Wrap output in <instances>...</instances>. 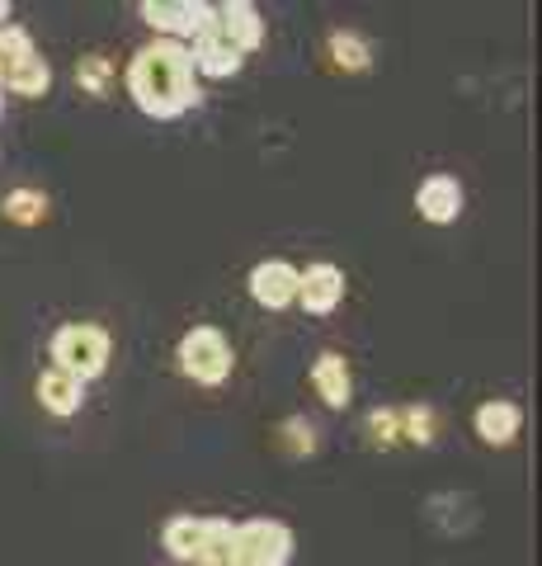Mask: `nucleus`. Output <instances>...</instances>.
Masks as SVG:
<instances>
[{"label":"nucleus","mask_w":542,"mask_h":566,"mask_svg":"<svg viewBox=\"0 0 542 566\" xmlns=\"http://www.w3.org/2000/svg\"><path fill=\"white\" fill-rule=\"evenodd\" d=\"M128 95L147 118H180L199 109V81L189 66V43L156 39L128 62Z\"/></svg>","instance_id":"nucleus-1"},{"label":"nucleus","mask_w":542,"mask_h":566,"mask_svg":"<svg viewBox=\"0 0 542 566\" xmlns=\"http://www.w3.org/2000/svg\"><path fill=\"white\" fill-rule=\"evenodd\" d=\"M109 331L95 326V322H72L52 335V368H62V374H72L76 382H91L99 378L104 368H109Z\"/></svg>","instance_id":"nucleus-2"},{"label":"nucleus","mask_w":542,"mask_h":566,"mask_svg":"<svg viewBox=\"0 0 542 566\" xmlns=\"http://www.w3.org/2000/svg\"><path fill=\"white\" fill-rule=\"evenodd\" d=\"M174 359H180V374L199 387H222L232 378L236 368V354H232V340L217 331V326H194L184 331L180 349H174Z\"/></svg>","instance_id":"nucleus-3"},{"label":"nucleus","mask_w":542,"mask_h":566,"mask_svg":"<svg viewBox=\"0 0 542 566\" xmlns=\"http://www.w3.org/2000/svg\"><path fill=\"white\" fill-rule=\"evenodd\" d=\"M137 10H142V20L161 39H174V43L217 29V6H208V0H142Z\"/></svg>","instance_id":"nucleus-4"},{"label":"nucleus","mask_w":542,"mask_h":566,"mask_svg":"<svg viewBox=\"0 0 542 566\" xmlns=\"http://www.w3.org/2000/svg\"><path fill=\"white\" fill-rule=\"evenodd\" d=\"M293 528L284 520H246L236 524V566H288Z\"/></svg>","instance_id":"nucleus-5"},{"label":"nucleus","mask_w":542,"mask_h":566,"mask_svg":"<svg viewBox=\"0 0 542 566\" xmlns=\"http://www.w3.org/2000/svg\"><path fill=\"white\" fill-rule=\"evenodd\" d=\"M344 303V270L330 260H317L307 270H297V307L307 316H330Z\"/></svg>","instance_id":"nucleus-6"},{"label":"nucleus","mask_w":542,"mask_h":566,"mask_svg":"<svg viewBox=\"0 0 542 566\" xmlns=\"http://www.w3.org/2000/svg\"><path fill=\"white\" fill-rule=\"evenodd\" d=\"M463 203H467V193H463V185H458V175H444V170L425 175V180H419V189H415V212H419L425 222H434V227L458 222V218H463Z\"/></svg>","instance_id":"nucleus-7"},{"label":"nucleus","mask_w":542,"mask_h":566,"mask_svg":"<svg viewBox=\"0 0 542 566\" xmlns=\"http://www.w3.org/2000/svg\"><path fill=\"white\" fill-rule=\"evenodd\" d=\"M246 289H251V297L265 312H284V307L297 303V264H288V260H259L251 270V279H246Z\"/></svg>","instance_id":"nucleus-8"},{"label":"nucleus","mask_w":542,"mask_h":566,"mask_svg":"<svg viewBox=\"0 0 542 566\" xmlns=\"http://www.w3.org/2000/svg\"><path fill=\"white\" fill-rule=\"evenodd\" d=\"M217 33L241 52V57H251V52L265 43V20H259V6H251V0H222V6H217Z\"/></svg>","instance_id":"nucleus-9"},{"label":"nucleus","mask_w":542,"mask_h":566,"mask_svg":"<svg viewBox=\"0 0 542 566\" xmlns=\"http://www.w3.org/2000/svg\"><path fill=\"white\" fill-rule=\"evenodd\" d=\"M471 424H477V439H481V444L504 449V444H514V439H519V430H523V411H519L514 401L491 397V401H481V406H477Z\"/></svg>","instance_id":"nucleus-10"},{"label":"nucleus","mask_w":542,"mask_h":566,"mask_svg":"<svg viewBox=\"0 0 542 566\" xmlns=\"http://www.w3.org/2000/svg\"><path fill=\"white\" fill-rule=\"evenodd\" d=\"M311 387H317V397L330 406V411H344V406L354 401V378H349L344 354H336V349L317 354V364H311Z\"/></svg>","instance_id":"nucleus-11"},{"label":"nucleus","mask_w":542,"mask_h":566,"mask_svg":"<svg viewBox=\"0 0 542 566\" xmlns=\"http://www.w3.org/2000/svg\"><path fill=\"white\" fill-rule=\"evenodd\" d=\"M189 66L203 71V76H213V81H232L236 71L246 66V57H241V52L213 29V33H199L194 39V48H189Z\"/></svg>","instance_id":"nucleus-12"},{"label":"nucleus","mask_w":542,"mask_h":566,"mask_svg":"<svg viewBox=\"0 0 542 566\" xmlns=\"http://www.w3.org/2000/svg\"><path fill=\"white\" fill-rule=\"evenodd\" d=\"M33 392H39V406L47 416H76L85 406V382H76L72 374H62V368H43L39 382H33Z\"/></svg>","instance_id":"nucleus-13"},{"label":"nucleus","mask_w":542,"mask_h":566,"mask_svg":"<svg viewBox=\"0 0 542 566\" xmlns=\"http://www.w3.org/2000/svg\"><path fill=\"white\" fill-rule=\"evenodd\" d=\"M0 91H10V95H20V99H43L52 91V66L47 57H20V62H6V85Z\"/></svg>","instance_id":"nucleus-14"},{"label":"nucleus","mask_w":542,"mask_h":566,"mask_svg":"<svg viewBox=\"0 0 542 566\" xmlns=\"http://www.w3.org/2000/svg\"><path fill=\"white\" fill-rule=\"evenodd\" d=\"M194 566H236V524L232 520H203V543Z\"/></svg>","instance_id":"nucleus-15"},{"label":"nucleus","mask_w":542,"mask_h":566,"mask_svg":"<svg viewBox=\"0 0 542 566\" xmlns=\"http://www.w3.org/2000/svg\"><path fill=\"white\" fill-rule=\"evenodd\" d=\"M199 543H203V520H194V515H174L166 524V534H161V547L170 553V566L194 562L199 557Z\"/></svg>","instance_id":"nucleus-16"},{"label":"nucleus","mask_w":542,"mask_h":566,"mask_svg":"<svg viewBox=\"0 0 542 566\" xmlns=\"http://www.w3.org/2000/svg\"><path fill=\"white\" fill-rule=\"evenodd\" d=\"M330 62L340 71H369L373 66V43L354 29H336L330 33Z\"/></svg>","instance_id":"nucleus-17"},{"label":"nucleus","mask_w":542,"mask_h":566,"mask_svg":"<svg viewBox=\"0 0 542 566\" xmlns=\"http://www.w3.org/2000/svg\"><path fill=\"white\" fill-rule=\"evenodd\" d=\"M114 85V62L104 57V52H85V57L76 62V91L85 99H104Z\"/></svg>","instance_id":"nucleus-18"},{"label":"nucleus","mask_w":542,"mask_h":566,"mask_svg":"<svg viewBox=\"0 0 542 566\" xmlns=\"http://www.w3.org/2000/svg\"><path fill=\"white\" fill-rule=\"evenodd\" d=\"M0 212L20 227H39L47 218V193L43 189H10L6 199H0Z\"/></svg>","instance_id":"nucleus-19"},{"label":"nucleus","mask_w":542,"mask_h":566,"mask_svg":"<svg viewBox=\"0 0 542 566\" xmlns=\"http://www.w3.org/2000/svg\"><path fill=\"white\" fill-rule=\"evenodd\" d=\"M401 439L429 449L434 439H439V411H434V406H406V411H401Z\"/></svg>","instance_id":"nucleus-20"},{"label":"nucleus","mask_w":542,"mask_h":566,"mask_svg":"<svg viewBox=\"0 0 542 566\" xmlns=\"http://www.w3.org/2000/svg\"><path fill=\"white\" fill-rule=\"evenodd\" d=\"M369 439L378 449H392L401 439V411H392V406H373L369 411Z\"/></svg>","instance_id":"nucleus-21"},{"label":"nucleus","mask_w":542,"mask_h":566,"mask_svg":"<svg viewBox=\"0 0 542 566\" xmlns=\"http://www.w3.org/2000/svg\"><path fill=\"white\" fill-rule=\"evenodd\" d=\"M284 449L288 453H317V424L311 420H302V416H293V420H284Z\"/></svg>","instance_id":"nucleus-22"},{"label":"nucleus","mask_w":542,"mask_h":566,"mask_svg":"<svg viewBox=\"0 0 542 566\" xmlns=\"http://www.w3.org/2000/svg\"><path fill=\"white\" fill-rule=\"evenodd\" d=\"M33 39H29V29H20V24H6L0 29V62H20V57H33Z\"/></svg>","instance_id":"nucleus-23"},{"label":"nucleus","mask_w":542,"mask_h":566,"mask_svg":"<svg viewBox=\"0 0 542 566\" xmlns=\"http://www.w3.org/2000/svg\"><path fill=\"white\" fill-rule=\"evenodd\" d=\"M10 24V0H0V29Z\"/></svg>","instance_id":"nucleus-24"},{"label":"nucleus","mask_w":542,"mask_h":566,"mask_svg":"<svg viewBox=\"0 0 542 566\" xmlns=\"http://www.w3.org/2000/svg\"><path fill=\"white\" fill-rule=\"evenodd\" d=\"M0 85H6V62H0Z\"/></svg>","instance_id":"nucleus-25"},{"label":"nucleus","mask_w":542,"mask_h":566,"mask_svg":"<svg viewBox=\"0 0 542 566\" xmlns=\"http://www.w3.org/2000/svg\"><path fill=\"white\" fill-rule=\"evenodd\" d=\"M0 114H6V95H0Z\"/></svg>","instance_id":"nucleus-26"}]
</instances>
